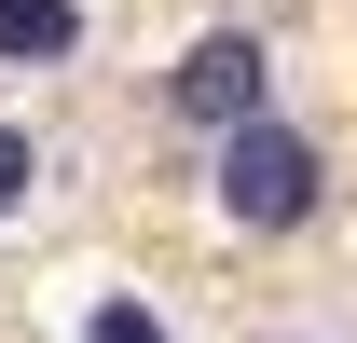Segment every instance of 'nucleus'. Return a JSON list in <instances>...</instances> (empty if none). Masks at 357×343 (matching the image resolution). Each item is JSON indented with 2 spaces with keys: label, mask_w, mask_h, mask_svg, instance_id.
Instances as JSON below:
<instances>
[{
  "label": "nucleus",
  "mask_w": 357,
  "mask_h": 343,
  "mask_svg": "<svg viewBox=\"0 0 357 343\" xmlns=\"http://www.w3.org/2000/svg\"><path fill=\"white\" fill-rule=\"evenodd\" d=\"M316 192H330V165H316L303 124H275V110H261V124L220 137V220H234V234H303Z\"/></svg>",
  "instance_id": "f257e3e1"
},
{
  "label": "nucleus",
  "mask_w": 357,
  "mask_h": 343,
  "mask_svg": "<svg viewBox=\"0 0 357 343\" xmlns=\"http://www.w3.org/2000/svg\"><path fill=\"white\" fill-rule=\"evenodd\" d=\"M165 110L192 137H234V124H261L275 110V55H261V28H206V42L165 69Z\"/></svg>",
  "instance_id": "f03ea898"
},
{
  "label": "nucleus",
  "mask_w": 357,
  "mask_h": 343,
  "mask_svg": "<svg viewBox=\"0 0 357 343\" xmlns=\"http://www.w3.org/2000/svg\"><path fill=\"white\" fill-rule=\"evenodd\" d=\"M69 42H83L69 0H0V55H69Z\"/></svg>",
  "instance_id": "7ed1b4c3"
},
{
  "label": "nucleus",
  "mask_w": 357,
  "mask_h": 343,
  "mask_svg": "<svg viewBox=\"0 0 357 343\" xmlns=\"http://www.w3.org/2000/svg\"><path fill=\"white\" fill-rule=\"evenodd\" d=\"M28 192H42V137H28V124H0V220L28 206Z\"/></svg>",
  "instance_id": "20e7f679"
},
{
  "label": "nucleus",
  "mask_w": 357,
  "mask_h": 343,
  "mask_svg": "<svg viewBox=\"0 0 357 343\" xmlns=\"http://www.w3.org/2000/svg\"><path fill=\"white\" fill-rule=\"evenodd\" d=\"M96 343H165V330H151L137 302H110V316H96Z\"/></svg>",
  "instance_id": "39448f33"
},
{
  "label": "nucleus",
  "mask_w": 357,
  "mask_h": 343,
  "mask_svg": "<svg viewBox=\"0 0 357 343\" xmlns=\"http://www.w3.org/2000/svg\"><path fill=\"white\" fill-rule=\"evenodd\" d=\"M275 343H357V316H303V330H275Z\"/></svg>",
  "instance_id": "423d86ee"
}]
</instances>
